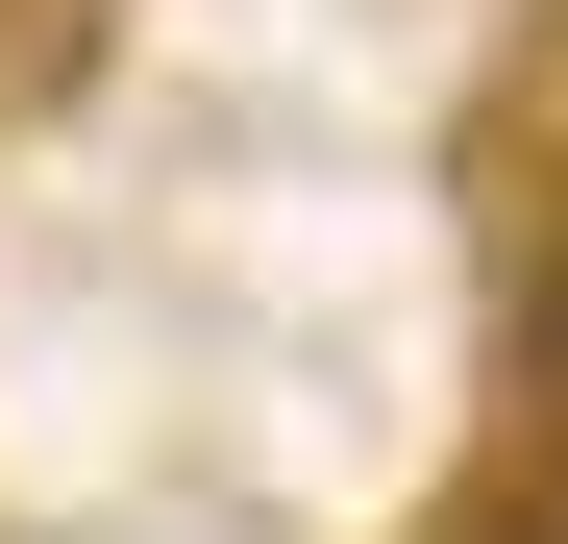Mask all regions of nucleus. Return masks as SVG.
I'll return each instance as SVG.
<instances>
[{"mask_svg":"<svg viewBox=\"0 0 568 544\" xmlns=\"http://www.w3.org/2000/svg\"><path fill=\"white\" fill-rule=\"evenodd\" d=\"M519 421H544V471H568V223L519 248Z\"/></svg>","mask_w":568,"mask_h":544,"instance_id":"nucleus-1","label":"nucleus"},{"mask_svg":"<svg viewBox=\"0 0 568 544\" xmlns=\"http://www.w3.org/2000/svg\"><path fill=\"white\" fill-rule=\"evenodd\" d=\"M445 544H568V471H495V495H469Z\"/></svg>","mask_w":568,"mask_h":544,"instance_id":"nucleus-2","label":"nucleus"}]
</instances>
